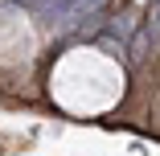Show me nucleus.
Listing matches in <instances>:
<instances>
[{
	"label": "nucleus",
	"instance_id": "2",
	"mask_svg": "<svg viewBox=\"0 0 160 156\" xmlns=\"http://www.w3.org/2000/svg\"><path fill=\"white\" fill-rule=\"evenodd\" d=\"M107 29H111V33H115V37L123 41V37H132V33H136V17H127V13H123V17H115V21H111Z\"/></svg>",
	"mask_w": 160,
	"mask_h": 156
},
{
	"label": "nucleus",
	"instance_id": "1",
	"mask_svg": "<svg viewBox=\"0 0 160 156\" xmlns=\"http://www.w3.org/2000/svg\"><path fill=\"white\" fill-rule=\"evenodd\" d=\"M144 45L148 41H160V0L152 4V13H148V21H144V37H140Z\"/></svg>",
	"mask_w": 160,
	"mask_h": 156
}]
</instances>
